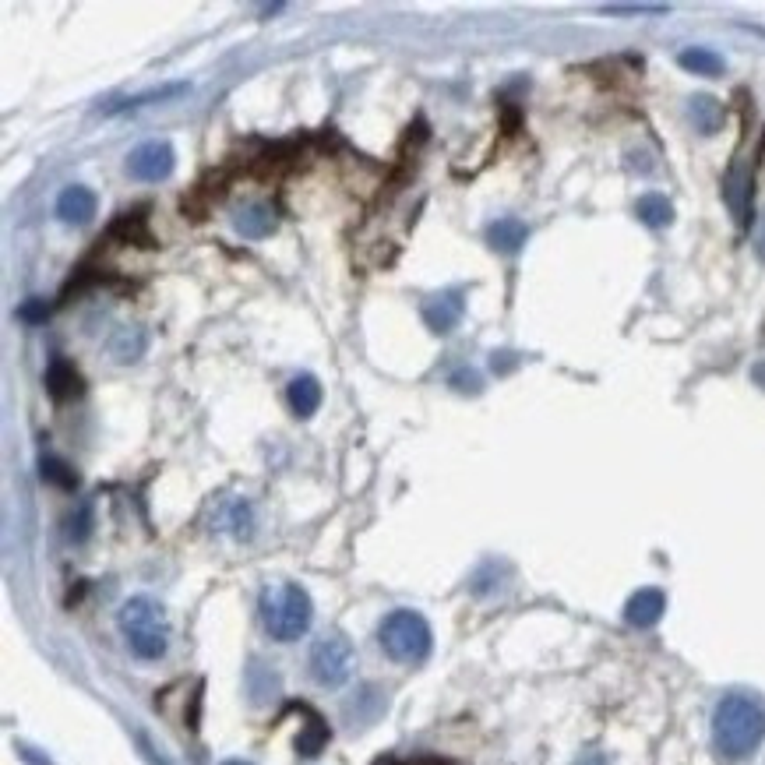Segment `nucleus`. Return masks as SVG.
I'll list each match as a JSON object with an SVG mask.
<instances>
[{
	"label": "nucleus",
	"mask_w": 765,
	"mask_h": 765,
	"mask_svg": "<svg viewBox=\"0 0 765 765\" xmlns=\"http://www.w3.org/2000/svg\"><path fill=\"white\" fill-rule=\"evenodd\" d=\"M124 642L138 660H159L170 646V624L166 610L152 596H131L117 614Z\"/></svg>",
	"instance_id": "obj_2"
},
{
	"label": "nucleus",
	"mask_w": 765,
	"mask_h": 765,
	"mask_svg": "<svg viewBox=\"0 0 765 765\" xmlns=\"http://www.w3.org/2000/svg\"><path fill=\"white\" fill-rule=\"evenodd\" d=\"M663 610H667V596L649 586V589H639L632 600L624 603V621L632 624V628H653L663 617Z\"/></svg>",
	"instance_id": "obj_9"
},
{
	"label": "nucleus",
	"mask_w": 765,
	"mask_h": 765,
	"mask_svg": "<svg viewBox=\"0 0 765 765\" xmlns=\"http://www.w3.org/2000/svg\"><path fill=\"white\" fill-rule=\"evenodd\" d=\"M233 226H237V233L244 240H265L275 230V212L268 205H261V201H254V205H244L233 216Z\"/></svg>",
	"instance_id": "obj_12"
},
{
	"label": "nucleus",
	"mask_w": 765,
	"mask_h": 765,
	"mask_svg": "<svg viewBox=\"0 0 765 765\" xmlns=\"http://www.w3.org/2000/svg\"><path fill=\"white\" fill-rule=\"evenodd\" d=\"M173 145L170 142H145L127 156V173L134 180H145V184H156L166 180L173 173Z\"/></svg>",
	"instance_id": "obj_6"
},
{
	"label": "nucleus",
	"mask_w": 765,
	"mask_h": 765,
	"mask_svg": "<svg viewBox=\"0 0 765 765\" xmlns=\"http://www.w3.org/2000/svg\"><path fill=\"white\" fill-rule=\"evenodd\" d=\"M92 529V508L82 505L78 508V515H71V540H85Z\"/></svg>",
	"instance_id": "obj_25"
},
{
	"label": "nucleus",
	"mask_w": 765,
	"mask_h": 765,
	"mask_svg": "<svg viewBox=\"0 0 765 765\" xmlns=\"http://www.w3.org/2000/svg\"><path fill=\"white\" fill-rule=\"evenodd\" d=\"M491 367H494L498 374H505V371H512V367H515V357H512V353H494Z\"/></svg>",
	"instance_id": "obj_27"
},
{
	"label": "nucleus",
	"mask_w": 765,
	"mask_h": 765,
	"mask_svg": "<svg viewBox=\"0 0 765 765\" xmlns=\"http://www.w3.org/2000/svg\"><path fill=\"white\" fill-rule=\"evenodd\" d=\"M603 11H607V15H646V11L649 15H663L667 8H663V4H607Z\"/></svg>",
	"instance_id": "obj_24"
},
{
	"label": "nucleus",
	"mask_w": 765,
	"mask_h": 765,
	"mask_svg": "<svg viewBox=\"0 0 765 765\" xmlns=\"http://www.w3.org/2000/svg\"><path fill=\"white\" fill-rule=\"evenodd\" d=\"M755 254L765 261V216L758 219V230H755Z\"/></svg>",
	"instance_id": "obj_28"
},
{
	"label": "nucleus",
	"mask_w": 765,
	"mask_h": 765,
	"mask_svg": "<svg viewBox=\"0 0 765 765\" xmlns=\"http://www.w3.org/2000/svg\"><path fill=\"white\" fill-rule=\"evenodd\" d=\"M575 765H607V755H600V751H586Z\"/></svg>",
	"instance_id": "obj_29"
},
{
	"label": "nucleus",
	"mask_w": 765,
	"mask_h": 765,
	"mask_svg": "<svg viewBox=\"0 0 765 765\" xmlns=\"http://www.w3.org/2000/svg\"><path fill=\"white\" fill-rule=\"evenodd\" d=\"M286 399H290V409L297 416H314L321 406V385L314 374H297V378L290 381V388H286Z\"/></svg>",
	"instance_id": "obj_14"
},
{
	"label": "nucleus",
	"mask_w": 765,
	"mask_h": 765,
	"mask_svg": "<svg viewBox=\"0 0 765 765\" xmlns=\"http://www.w3.org/2000/svg\"><path fill=\"white\" fill-rule=\"evenodd\" d=\"M723 201H727L730 216L737 223H748L751 219V170L741 163H734L723 177Z\"/></svg>",
	"instance_id": "obj_7"
},
{
	"label": "nucleus",
	"mask_w": 765,
	"mask_h": 765,
	"mask_svg": "<svg viewBox=\"0 0 765 765\" xmlns=\"http://www.w3.org/2000/svg\"><path fill=\"white\" fill-rule=\"evenodd\" d=\"M57 216L64 223H75V226H85L92 216H96V194L82 184H71L64 187V194L57 198Z\"/></svg>",
	"instance_id": "obj_10"
},
{
	"label": "nucleus",
	"mask_w": 765,
	"mask_h": 765,
	"mask_svg": "<svg viewBox=\"0 0 765 765\" xmlns=\"http://www.w3.org/2000/svg\"><path fill=\"white\" fill-rule=\"evenodd\" d=\"M325 744H328V727L321 723V716L307 713V727H304V734L297 737V751L307 758H314Z\"/></svg>",
	"instance_id": "obj_21"
},
{
	"label": "nucleus",
	"mask_w": 765,
	"mask_h": 765,
	"mask_svg": "<svg viewBox=\"0 0 765 765\" xmlns=\"http://www.w3.org/2000/svg\"><path fill=\"white\" fill-rule=\"evenodd\" d=\"M765 737V702L751 691H727L713 713V741L723 758H748Z\"/></svg>",
	"instance_id": "obj_1"
},
{
	"label": "nucleus",
	"mask_w": 765,
	"mask_h": 765,
	"mask_svg": "<svg viewBox=\"0 0 765 765\" xmlns=\"http://www.w3.org/2000/svg\"><path fill=\"white\" fill-rule=\"evenodd\" d=\"M378 642L395 663H424L427 656H431L434 635H431V624L424 621V614H416V610H392V614L381 621Z\"/></svg>",
	"instance_id": "obj_4"
},
{
	"label": "nucleus",
	"mask_w": 765,
	"mask_h": 765,
	"mask_svg": "<svg viewBox=\"0 0 765 765\" xmlns=\"http://www.w3.org/2000/svg\"><path fill=\"white\" fill-rule=\"evenodd\" d=\"M219 522H223L219 529H230L233 536H251V508H247V501H233Z\"/></svg>",
	"instance_id": "obj_22"
},
{
	"label": "nucleus",
	"mask_w": 765,
	"mask_h": 765,
	"mask_svg": "<svg viewBox=\"0 0 765 765\" xmlns=\"http://www.w3.org/2000/svg\"><path fill=\"white\" fill-rule=\"evenodd\" d=\"M110 240H120V244H142V247L156 244L152 233H149V226H145L142 212H127V216H120L117 223L110 226Z\"/></svg>",
	"instance_id": "obj_18"
},
{
	"label": "nucleus",
	"mask_w": 765,
	"mask_h": 765,
	"mask_svg": "<svg viewBox=\"0 0 765 765\" xmlns=\"http://www.w3.org/2000/svg\"><path fill=\"white\" fill-rule=\"evenodd\" d=\"M110 350L120 364H131V360H138L145 353V332L142 328H120V332L113 335Z\"/></svg>",
	"instance_id": "obj_19"
},
{
	"label": "nucleus",
	"mask_w": 765,
	"mask_h": 765,
	"mask_svg": "<svg viewBox=\"0 0 765 765\" xmlns=\"http://www.w3.org/2000/svg\"><path fill=\"white\" fill-rule=\"evenodd\" d=\"M39 476H43L46 483H53V487H64V491H75L78 487V473L67 466L64 459H57V455H46V459L39 462Z\"/></svg>",
	"instance_id": "obj_20"
},
{
	"label": "nucleus",
	"mask_w": 765,
	"mask_h": 765,
	"mask_svg": "<svg viewBox=\"0 0 765 765\" xmlns=\"http://www.w3.org/2000/svg\"><path fill=\"white\" fill-rule=\"evenodd\" d=\"M314 603L307 589L283 582V586H268L261 593V624L275 642H297L311 628Z\"/></svg>",
	"instance_id": "obj_3"
},
{
	"label": "nucleus",
	"mask_w": 765,
	"mask_h": 765,
	"mask_svg": "<svg viewBox=\"0 0 765 765\" xmlns=\"http://www.w3.org/2000/svg\"><path fill=\"white\" fill-rule=\"evenodd\" d=\"M487 240H491L494 251L519 254L522 244L529 240V226L522 223V219H515V216H505V219H498V223L487 226Z\"/></svg>",
	"instance_id": "obj_13"
},
{
	"label": "nucleus",
	"mask_w": 765,
	"mask_h": 765,
	"mask_svg": "<svg viewBox=\"0 0 765 765\" xmlns=\"http://www.w3.org/2000/svg\"><path fill=\"white\" fill-rule=\"evenodd\" d=\"M462 311H466V304H462V293L459 290H448V293H438V297H431L424 304V321L431 332L445 335L452 332L455 325L462 321Z\"/></svg>",
	"instance_id": "obj_8"
},
{
	"label": "nucleus",
	"mask_w": 765,
	"mask_h": 765,
	"mask_svg": "<svg viewBox=\"0 0 765 765\" xmlns=\"http://www.w3.org/2000/svg\"><path fill=\"white\" fill-rule=\"evenodd\" d=\"M452 385L459 388V392H469V395H476V392H480V374H473V371H462V374H455V378H452Z\"/></svg>",
	"instance_id": "obj_26"
},
{
	"label": "nucleus",
	"mask_w": 765,
	"mask_h": 765,
	"mask_svg": "<svg viewBox=\"0 0 765 765\" xmlns=\"http://www.w3.org/2000/svg\"><path fill=\"white\" fill-rule=\"evenodd\" d=\"M635 216L642 219V223L649 226V230H663V226L674 223V205H670L663 194H642L639 201H635Z\"/></svg>",
	"instance_id": "obj_16"
},
{
	"label": "nucleus",
	"mask_w": 765,
	"mask_h": 765,
	"mask_svg": "<svg viewBox=\"0 0 765 765\" xmlns=\"http://www.w3.org/2000/svg\"><path fill=\"white\" fill-rule=\"evenodd\" d=\"M18 318L29 321V325H43V321L50 318V304H46L43 297H29L22 307H18Z\"/></svg>",
	"instance_id": "obj_23"
},
{
	"label": "nucleus",
	"mask_w": 765,
	"mask_h": 765,
	"mask_svg": "<svg viewBox=\"0 0 765 765\" xmlns=\"http://www.w3.org/2000/svg\"><path fill=\"white\" fill-rule=\"evenodd\" d=\"M82 374H78V367L71 364V360L57 357L50 364V371H46V392L53 395L57 402H71L82 395Z\"/></svg>",
	"instance_id": "obj_11"
},
{
	"label": "nucleus",
	"mask_w": 765,
	"mask_h": 765,
	"mask_svg": "<svg viewBox=\"0 0 765 765\" xmlns=\"http://www.w3.org/2000/svg\"><path fill=\"white\" fill-rule=\"evenodd\" d=\"M688 120L695 124V131L716 134L723 127V106L713 96H691L688 99Z\"/></svg>",
	"instance_id": "obj_15"
},
{
	"label": "nucleus",
	"mask_w": 765,
	"mask_h": 765,
	"mask_svg": "<svg viewBox=\"0 0 765 765\" xmlns=\"http://www.w3.org/2000/svg\"><path fill=\"white\" fill-rule=\"evenodd\" d=\"M751 378H755L758 385H765V364H758L755 371H751Z\"/></svg>",
	"instance_id": "obj_30"
},
{
	"label": "nucleus",
	"mask_w": 765,
	"mask_h": 765,
	"mask_svg": "<svg viewBox=\"0 0 765 765\" xmlns=\"http://www.w3.org/2000/svg\"><path fill=\"white\" fill-rule=\"evenodd\" d=\"M677 60H681V67L691 71V75H706V78L723 75V57L709 50V46H688V50H681Z\"/></svg>",
	"instance_id": "obj_17"
},
{
	"label": "nucleus",
	"mask_w": 765,
	"mask_h": 765,
	"mask_svg": "<svg viewBox=\"0 0 765 765\" xmlns=\"http://www.w3.org/2000/svg\"><path fill=\"white\" fill-rule=\"evenodd\" d=\"M311 677L321 684V688H339V684L350 681L353 674V646L350 639L342 635H325L311 646Z\"/></svg>",
	"instance_id": "obj_5"
}]
</instances>
